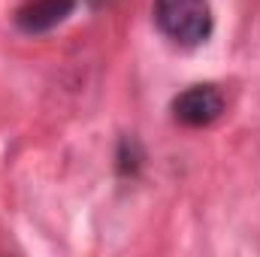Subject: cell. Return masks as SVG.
I'll return each instance as SVG.
<instances>
[{
  "label": "cell",
  "instance_id": "4",
  "mask_svg": "<svg viewBox=\"0 0 260 257\" xmlns=\"http://www.w3.org/2000/svg\"><path fill=\"white\" fill-rule=\"evenodd\" d=\"M94 3H100V0H94Z\"/></svg>",
  "mask_w": 260,
  "mask_h": 257
},
{
  "label": "cell",
  "instance_id": "2",
  "mask_svg": "<svg viewBox=\"0 0 260 257\" xmlns=\"http://www.w3.org/2000/svg\"><path fill=\"white\" fill-rule=\"evenodd\" d=\"M224 115V94L215 85H191L173 100V118L185 127H209Z\"/></svg>",
  "mask_w": 260,
  "mask_h": 257
},
{
  "label": "cell",
  "instance_id": "3",
  "mask_svg": "<svg viewBox=\"0 0 260 257\" xmlns=\"http://www.w3.org/2000/svg\"><path fill=\"white\" fill-rule=\"evenodd\" d=\"M76 9V0H27L15 12V24L24 34H46L67 21V15Z\"/></svg>",
  "mask_w": 260,
  "mask_h": 257
},
{
  "label": "cell",
  "instance_id": "1",
  "mask_svg": "<svg viewBox=\"0 0 260 257\" xmlns=\"http://www.w3.org/2000/svg\"><path fill=\"white\" fill-rule=\"evenodd\" d=\"M154 21L164 37L185 49L206 43L212 34L209 0H154Z\"/></svg>",
  "mask_w": 260,
  "mask_h": 257
}]
</instances>
